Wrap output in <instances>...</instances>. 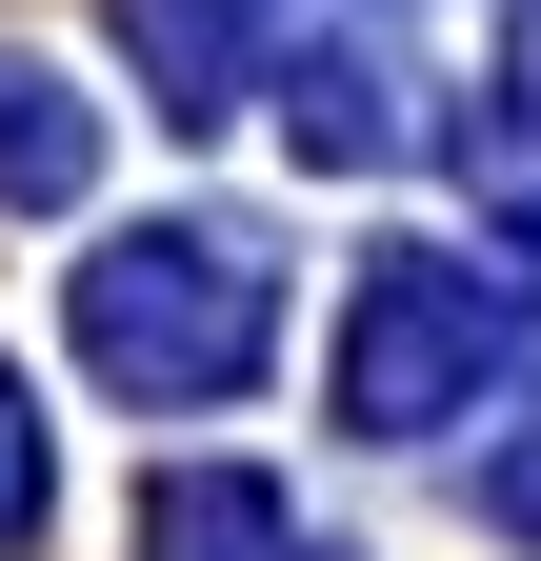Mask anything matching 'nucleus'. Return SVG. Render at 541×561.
Returning a JSON list of instances; mask_svg holds the SVG:
<instances>
[{
  "instance_id": "nucleus-1",
  "label": "nucleus",
  "mask_w": 541,
  "mask_h": 561,
  "mask_svg": "<svg viewBox=\"0 0 541 561\" xmlns=\"http://www.w3.org/2000/svg\"><path fill=\"white\" fill-rule=\"evenodd\" d=\"M81 341H101V381H141V401H221L261 362V261L221 221H181V241H120L81 280Z\"/></svg>"
},
{
  "instance_id": "nucleus-4",
  "label": "nucleus",
  "mask_w": 541,
  "mask_h": 561,
  "mask_svg": "<svg viewBox=\"0 0 541 561\" xmlns=\"http://www.w3.org/2000/svg\"><path fill=\"white\" fill-rule=\"evenodd\" d=\"M502 522H521V541H541V442H521V461H502Z\"/></svg>"
},
{
  "instance_id": "nucleus-3",
  "label": "nucleus",
  "mask_w": 541,
  "mask_h": 561,
  "mask_svg": "<svg viewBox=\"0 0 541 561\" xmlns=\"http://www.w3.org/2000/svg\"><path fill=\"white\" fill-rule=\"evenodd\" d=\"M21 522H41V421L0 401V541H21Z\"/></svg>"
},
{
  "instance_id": "nucleus-2",
  "label": "nucleus",
  "mask_w": 541,
  "mask_h": 561,
  "mask_svg": "<svg viewBox=\"0 0 541 561\" xmlns=\"http://www.w3.org/2000/svg\"><path fill=\"white\" fill-rule=\"evenodd\" d=\"M461 362H482V280H461V261H381V280H361V362H342V401H361V421H422Z\"/></svg>"
}]
</instances>
